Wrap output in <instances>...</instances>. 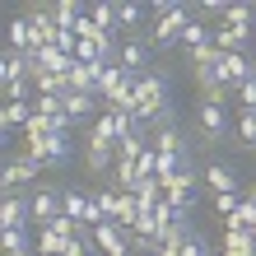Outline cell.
Returning <instances> with one entry per match:
<instances>
[{"label":"cell","mask_w":256,"mask_h":256,"mask_svg":"<svg viewBox=\"0 0 256 256\" xmlns=\"http://www.w3.org/2000/svg\"><path fill=\"white\" fill-rule=\"evenodd\" d=\"M0 228H33V214H28V191H10L0 200Z\"/></svg>","instance_id":"cell-8"},{"label":"cell","mask_w":256,"mask_h":256,"mask_svg":"<svg viewBox=\"0 0 256 256\" xmlns=\"http://www.w3.org/2000/svg\"><path fill=\"white\" fill-rule=\"evenodd\" d=\"M42 172H47V168H42V163H33V158H24V154L10 158V163H5V177H0V182H5V196H10V191H28Z\"/></svg>","instance_id":"cell-5"},{"label":"cell","mask_w":256,"mask_h":256,"mask_svg":"<svg viewBox=\"0 0 256 256\" xmlns=\"http://www.w3.org/2000/svg\"><path fill=\"white\" fill-rule=\"evenodd\" d=\"M214 256H242V252H224V247H219V252H214Z\"/></svg>","instance_id":"cell-27"},{"label":"cell","mask_w":256,"mask_h":256,"mask_svg":"<svg viewBox=\"0 0 256 256\" xmlns=\"http://www.w3.org/2000/svg\"><path fill=\"white\" fill-rule=\"evenodd\" d=\"M28 214H33V228H47L66 214V191L56 186H33L28 191Z\"/></svg>","instance_id":"cell-3"},{"label":"cell","mask_w":256,"mask_h":256,"mask_svg":"<svg viewBox=\"0 0 256 256\" xmlns=\"http://www.w3.org/2000/svg\"><path fill=\"white\" fill-rule=\"evenodd\" d=\"M0 80H5V84L33 80V61H28V56H19V52H5V56H0Z\"/></svg>","instance_id":"cell-12"},{"label":"cell","mask_w":256,"mask_h":256,"mask_svg":"<svg viewBox=\"0 0 256 256\" xmlns=\"http://www.w3.org/2000/svg\"><path fill=\"white\" fill-rule=\"evenodd\" d=\"M33 112L38 116H61L66 112V98H33Z\"/></svg>","instance_id":"cell-23"},{"label":"cell","mask_w":256,"mask_h":256,"mask_svg":"<svg viewBox=\"0 0 256 256\" xmlns=\"http://www.w3.org/2000/svg\"><path fill=\"white\" fill-rule=\"evenodd\" d=\"M149 149V135H126L122 144H116V158H130V163H140V154Z\"/></svg>","instance_id":"cell-22"},{"label":"cell","mask_w":256,"mask_h":256,"mask_svg":"<svg viewBox=\"0 0 256 256\" xmlns=\"http://www.w3.org/2000/svg\"><path fill=\"white\" fill-rule=\"evenodd\" d=\"M214 47L219 52H247L252 56V33H242V28H228V24H214Z\"/></svg>","instance_id":"cell-11"},{"label":"cell","mask_w":256,"mask_h":256,"mask_svg":"<svg viewBox=\"0 0 256 256\" xmlns=\"http://www.w3.org/2000/svg\"><path fill=\"white\" fill-rule=\"evenodd\" d=\"M28 122H33V102H5V108H0V126H5V135L28 130Z\"/></svg>","instance_id":"cell-13"},{"label":"cell","mask_w":256,"mask_h":256,"mask_svg":"<svg viewBox=\"0 0 256 256\" xmlns=\"http://www.w3.org/2000/svg\"><path fill=\"white\" fill-rule=\"evenodd\" d=\"M168 108H172V80H168V70L154 66V70L140 80V88H135V108H130V112L149 126L158 112H168Z\"/></svg>","instance_id":"cell-1"},{"label":"cell","mask_w":256,"mask_h":256,"mask_svg":"<svg viewBox=\"0 0 256 256\" xmlns=\"http://www.w3.org/2000/svg\"><path fill=\"white\" fill-rule=\"evenodd\" d=\"M116 66H126L130 74H149V70H154V66H149V42H140V38H122Z\"/></svg>","instance_id":"cell-10"},{"label":"cell","mask_w":256,"mask_h":256,"mask_svg":"<svg viewBox=\"0 0 256 256\" xmlns=\"http://www.w3.org/2000/svg\"><path fill=\"white\" fill-rule=\"evenodd\" d=\"M56 14V28H66V33H74V24L88 14V5H80V0H61V5H52Z\"/></svg>","instance_id":"cell-16"},{"label":"cell","mask_w":256,"mask_h":256,"mask_svg":"<svg viewBox=\"0 0 256 256\" xmlns=\"http://www.w3.org/2000/svg\"><path fill=\"white\" fill-rule=\"evenodd\" d=\"M5 52H19V56L42 52V42H38V33H33V24H28V14H19V19L5 24Z\"/></svg>","instance_id":"cell-6"},{"label":"cell","mask_w":256,"mask_h":256,"mask_svg":"<svg viewBox=\"0 0 256 256\" xmlns=\"http://www.w3.org/2000/svg\"><path fill=\"white\" fill-rule=\"evenodd\" d=\"M94 247L102 256H130L135 252V233L122 228L116 219H108V224H98V228H94Z\"/></svg>","instance_id":"cell-4"},{"label":"cell","mask_w":256,"mask_h":256,"mask_svg":"<svg viewBox=\"0 0 256 256\" xmlns=\"http://www.w3.org/2000/svg\"><path fill=\"white\" fill-rule=\"evenodd\" d=\"M205 186H210V196H228V191H242V177H238V168L233 163H205Z\"/></svg>","instance_id":"cell-7"},{"label":"cell","mask_w":256,"mask_h":256,"mask_svg":"<svg viewBox=\"0 0 256 256\" xmlns=\"http://www.w3.org/2000/svg\"><path fill=\"white\" fill-rule=\"evenodd\" d=\"M233 98H238V108H247V112H256V80H247V84H238V88H233Z\"/></svg>","instance_id":"cell-24"},{"label":"cell","mask_w":256,"mask_h":256,"mask_svg":"<svg viewBox=\"0 0 256 256\" xmlns=\"http://www.w3.org/2000/svg\"><path fill=\"white\" fill-rule=\"evenodd\" d=\"M140 256H158V252H140Z\"/></svg>","instance_id":"cell-28"},{"label":"cell","mask_w":256,"mask_h":256,"mask_svg":"<svg viewBox=\"0 0 256 256\" xmlns=\"http://www.w3.org/2000/svg\"><path fill=\"white\" fill-rule=\"evenodd\" d=\"M66 116H70V122L74 126H94L98 122V116H102V98H94V94H74V88H70V94H66Z\"/></svg>","instance_id":"cell-9"},{"label":"cell","mask_w":256,"mask_h":256,"mask_svg":"<svg viewBox=\"0 0 256 256\" xmlns=\"http://www.w3.org/2000/svg\"><path fill=\"white\" fill-rule=\"evenodd\" d=\"M224 252H242V256H256L252 228H224Z\"/></svg>","instance_id":"cell-20"},{"label":"cell","mask_w":256,"mask_h":256,"mask_svg":"<svg viewBox=\"0 0 256 256\" xmlns=\"http://www.w3.org/2000/svg\"><path fill=\"white\" fill-rule=\"evenodd\" d=\"M252 242H256V228H252Z\"/></svg>","instance_id":"cell-29"},{"label":"cell","mask_w":256,"mask_h":256,"mask_svg":"<svg viewBox=\"0 0 256 256\" xmlns=\"http://www.w3.org/2000/svg\"><path fill=\"white\" fill-rule=\"evenodd\" d=\"M0 256H38V247L33 252H0Z\"/></svg>","instance_id":"cell-26"},{"label":"cell","mask_w":256,"mask_h":256,"mask_svg":"<svg viewBox=\"0 0 256 256\" xmlns=\"http://www.w3.org/2000/svg\"><path fill=\"white\" fill-rule=\"evenodd\" d=\"M224 24H228V28H242V33H256V5H228Z\"/></svg>","instance_id":"cell-19"},{"label":"cell","mask_w":256,"mask_h":256,"mask_svg":"<svg viewBox=\"0 0 256 256\" xmlns=\"http://www.w3.org/2000/svg\"><path fill=\"white\" fill-rule=\"evenodd\" d=\"M233 140H238V144H247L252 154H256V112L238 108V116H233Z\"/></svg>","instance_id":"cell-15"},{"label":"cell","mask_w":256,"mask_h":256,"mask_svg":"<svg viewBox=\"0 0 256 256\" xmlns=\"http://www.w3.org/2000/svg\"><path fill=\"white\" fill-rule=\"evenodd\" d=\"M149 144H154L158 154H186V135H182V126H172V130H158V135H149Z\"/></svg>","instance_id":"cell-17"},{"label":"cell","mask_w":256,"mask_h":256,"mask_svg":"<svg viewBox=\"0 0 256 256\" xmlns=\"http://www.w3.org/2000/svg\"><path fill=\"white\" fill-rule=\"evenodd\" d=\"M228 98L233 94H200V108H196V122H200L205 140H233V116H228Z\"/></svg>","instance_id":"cell-2"},{"label":"cell","mask_w":256,"mask_h":256,"mask_svg":"<svg viewBox=\"0 0 256 256\" xmlns=\"http://www.w3.org/2000/svg\"><path fill=\"white\" fill-rule=\"evenodd\" d=\"M135 168H140V177H158V149L149 144L144 154H140V163H135Z\"/></svg>","instance_id":"cell-25"},{"label":"cell","mask_w":256,"mask_h":256,"mask_svg":"<svg viewBox=\"0 0 256 256\" xmlns=\"http://www.w3.org/2000/svg\"><path fill=\"white\" fill-rule=\"evenodd\" d=\"M74 238H56L52 228H38V256H66Z\"/></svg>","instance_id":"cell-18"},{"label":"cell","mask_w":256,"mask_h":256,"mask_svg":"<svg viewBox=\"0 0 256 256\" xmlns=\"http://www.w3.org/2000/svg\"><path fill=\"white\" fill-rule=\"evenodd\" d=\"M144 5H130V0H122V5H116V28H122L126 38H140V24H144Z\"/></svg>","instance_id":"cell-14"},{"label":"cell","mask_w":256,"mask_h":256,"mask_svg":"<svg viewBox=\"0 0 256 256\" xmlns=\"http://www.w3.org/2000/svg\"><path fill=\"white\" fill-rule=\"evenodd\" d=\"M88 19H94L102 33H122L116 28V5H108V0H98V5H88Z\"/></svg>","instance_id":"cell-21"}]
</instances>
